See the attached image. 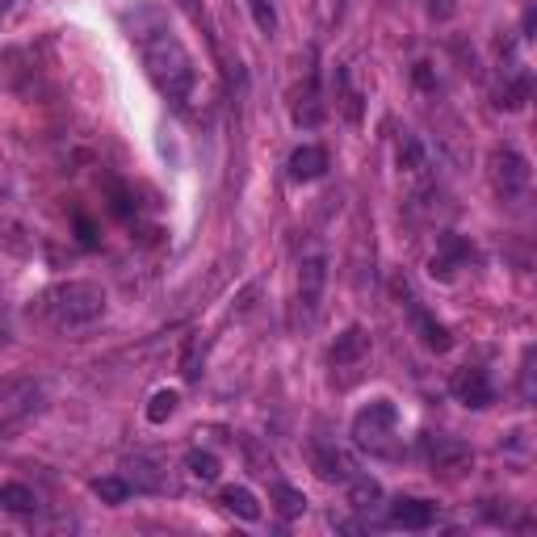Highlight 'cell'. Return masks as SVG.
<instances>
[{
    "mask_svg": "<svg viewBox=\"0 0 537 537\" xmlns=\"http://www.w3.org/2000/svg\"><path fill=\"white\" fill-rule=\"evenodd\" d=\"M248 9H252V21H256V30H261V34H273V30H277V9H273V0H248Z\"/></svg>",
    "mask_w": 537,
    "mask_h": 537,
    "instance_id": "cell-27",
    "label": "cell"
},
{
    "mask_svg": "<svg viewBox=\"0 0 537 537\" xmlns=\"http://www.w3.org/2000/svg\"><path fill=\"white\" fill-rule=\"evenodd\" d=\"M449 395H454L462 407H487L491 403V378L487 370H475V365H466V370H454V378H449Z\"/></svg>",
    "mask_w": 537,
    "mask_h": 537,
    "instance_id": "cell-8",
    "label": "cell"
},
{
    "mask_svg": "<svg viewBox=\"0 0 537 537\" xmlns=\"http://www.w3.org/2000/svg\"><path fill=\"white\" fill-rule=\"evenodd\" d=\"M365 357H370V332L365 328H345L336 336V345H332V365L336 370H353V365H361Z\"/></svg>",
    "mask_w": 537,
    "mask_h": 537,
    "instance_id": "cell-9",
    "label": "cell"
},
{
    "mask_svg": "<svg viewBox=\"0 0 537 537\" xmlns=\"http://www.w3.org/2000/svg\"><path fill=\"white\" fill-rule=\"evenodd\" d=\"M135 487H143V491H160L164 483H160V475H156V466L152 462H143V458H135Z\"/></svg>",
    "mask_w": 537,
    "mask_h": 537,
    "instance_id": "cell-29",
    "label": "cell"
},
{
    "mask_svg": "<svg viewBox=\"0 0 537 537\" xmlns=\"http://www.w3.org/2000/svg\"><path fill=\"white\" fill-rule=\"evenodd\" d=\"M328 173V152L324 147H298L290 156V181H319Z\"/></svg>",
    "mask_w": 537,
    "mask_h": 537,
    "instance_id": "cell-11",
    "label": "cell"
},
{
    "mask_svg": "<svg viewBox=\"0 0 537 537\" xmlns=\"http://www.w3.org/2000/svg\"><path fill=\"white\" fill-rule=\"evenodd\" d=\"M0 508H9V512H34L38 508V496H34L26 483H5V487H0Z\"/></svg>",
    "mask_w": 537,
    "mask_h": 537,
    "instance_id": "cell-18",
    "label": "cell"
},
{
    "mask_svg": "<svg viewBox=\"0 0 537 537\" xmlns=\"http://www.w3.org/2000/svg\"><path fill=\"white\" fill-rule=\"evenodd\" d=\"M294 122H298V126H319V122H324V105H319L315 80L307 84V93L294 97Z\"/></svg>",
    "mask_w": 537,
    "mask_h": 537,
    "instance_id": "cell-16",
    "label": "cell"
},
{
    "mask_svg": "<svg viewBox=\"0 0 537 537\" xmlns=\"http://www.w3.org/2000/svg\"><path fill=\"white\" fill-rule=\"evenodd\" d=\"M428 13H433L437 21H445V17H454V0H428Z\"/></svg>",
    "mask_w": 537,
    "mask_h": 537,
    "instance_id": "cell-32",
    "label": "cell"
},
{
    "mask_svg": "<svg viewBox=\"0 0 537 537\" xmlns=\"http://www.w3.org/2000/svg\"><path fill=\"white\" fill-rule=\"evenodd\" d=\"M311 466H315V475L324 479V483H349L353 479V462L340 454V449H332V445H315L311 449Z\"/></svg>",
    "mask_w": 537,
    "mask_h": 537,
    "instance_id": "cell-10",
    "label": "cell"
},
{
    "mask_svg": "<svg viewBox=\"0 0 537 537\" xmlns=\"http://www.w3.org/2000/svg\"><path fill=\"white\" fill-rule=\"evenodd\" d=\"M412 324H416V332L424 340V349H433V353H449V349H454V336H449V328L437 324V319L428 315V311H420L416 303H412Z\"/></svg>",
    "mask_w": 537,
    "mask_h": 537,
    "instance_id": "cell-12",
    "label": "cell"
},
{
    "mask_svg": "<svg viewBox=\"0 0 537 537\" xmlns=\"http://www.w3.org/2000/svg\"><path fill=\"white\" fill-rule=\"evenodd\" d=\"M181 9H185L193 21H202V0H181Z\"/></svg>",
    "mask_w": 537,
    "mask_h": 537,
    "instance_id": "cell-34",
    "label": "cell"
},
{
    "mask_svg": "<svg viewBox=\"0 0 537 537\" xmlns=\"http://www.w3.org/2000/svg\"><path fill=\"white\" fill-rule=\"evenodd\" d=\"M462 261H470V248L462 240H454V235H441V252L433 256V269H428V273L441 277V282H449Z\"/></svg>",
    "mask_w": 537,
    "mask_h": 537,
    "instance_id": "cell-14",
    "label": "cell"
},
{
    "mask_svg": "<svg viewBox=\"0 0 537 537\" xmlns=\"http://www.w3.org/2000/svg\"><path fill=\"white\" fill-rule=\"evenodd\" d=\"M93 491H97L105 504H122L126 496H131V483H126V479H114V475H105V479H93Z\"/></svg>",
    "mask_w": 537,
    "mask_h": 537,
    "instance_id": "cell-24",
    "label": "cell"
},
{
    "mask_svg": "<svg viewBox=\"0 0 537 537\" xmlns=\"http://www.w3.org/2000/svg\"><path fill=\"white\" fill-rule=\"evenodd\" d=\"M202 353H206V345H202V336H189V345H185V357H181V374L193 382L202 374Z\"/></svg>",
    "mask_w": 537,
    "mask_h": 537,
    "instance_id": "cell-26",
    "label": "cell"
},
{
    "mask_svg": "<svg viewBox=\"0 0 537 537\" xmlns=\"http://www.w3.org/2000/svg\"><path fill=\"white\" fill-rule=\"evenodd\" d=\"M126 30H131L143 72L168 101H189L193 84H198V68H193V55L185 51V42L173 34L168 17L152 0H139L135 13H126Z\"/></svg>",
    "mask_w": 537,
    "mask_h": 537,
    "instance_id": "cell-1",
    "label": "cell"
},
{
    "mask_svg": "<svg viewBox=\"0 0 537 537\" xmlns=\"http://www.w3.org/2000/svg\"><path fill=\"white\" fill-rule=\"evenodd\" d=\"M391 521H395L399 529H428V525L437 521V508L428 504V500H395Z\"/></svg>",
    "mask_w": 537,
    "mask_h": 537,
    "instance_id": "cell-13",
    "label": "cell"
},
{
    "mask_svg": "<svg viewBox=\"0 0 537 537\" xmlns=\"http://www.w3.org/2000/svg\"><path fill=\"white\" fill-rule=\"evenodd\" d=\"M521 395L533 399V349H525V365H521Z\"/></svg>",
    "mask_w": 537,
    "mask_h": 537,
    "instance_id": "cell-30",
    "label": "cell"
},
{
    "mask_svg": "<svg viewBox=\"0 0 537 537\" xmlns=\"http://www.w3.org/2000/svg\"><path fill=\"white\" fill-rule=\"evenodd\" d=\"M13 345V328H9V315H0V349Z\"/></svg>",
    "mask_w": 537,
    "mask_h": 537,
    "instance_id": "cell-33",
    "label": "cell"
},
{
    "mask_svg": "<svg viewBox=\"0 0 537 537\" xmlns=\"http://www.w3.org/2000/svg\"><path fill=\"white\" fill-rule=\"evenodd\" d=\"M273 500H277V512H282L286 521H294V517H303V512H307V496H303L298 487L277 483V487H273Z\"/></svg>",
    "mask_w": 537,
    "mask_h": 537,
    "instance_id": "cell-20",
    "label": "cell"
},
{
    "mask_svg": "<svg viewBox=\"0 0 537 537\" xmlns=\"http://www.w3.org/2000/svg\"><path fill=\"white\" fill-rule=\"evenodd\" d=\"M487 181L504 202H517L533 185V168L517 147H491L487 152Z\"/></svg>",
    "mask_w": 537,
    "mask_h": 537,
    "instance_id": "cell-5",
    "label": "cell"
},
{
    "mask_svg": "<svg viewBox=\"0 0 537 537\" xmlns=\"http://www.w3.org/2000/svg\"><path fill=\"white\" fill-rule=\"evenodd\" d=\"M42 412V386L34 378H0V441L21 433Z\"/></svg>",
    "mask_w": 537,
    "mask_h": 537,
    "instance_id": "cell-3",
    "label": "cell"
},
{
    "mask_svg": "<svg viewBox=\"0 0 537 537\" xmlns=\"http://www.w3.org/2000/svg\"><path fill=\"white\" fill-rule=\"evenodd\" d=\"M378 500H382L378 479H370V475H353V479H349V504H353V508H374Z\"/></svg>",
    "mask_w": 537,
    "mask_h": 537,
    "instance_id": "cell-19",
    "label": "cell"
},
{
    "mask_svg": "<svg viewBox=\"0 0 537 537\" xmlns=\"http://www.w3.org/2000/svg\"><path fill=\"white\" fill-rule=\"evenodd\" d=\"M219 504H223L227 512H235L240 521H261V504H256V496H252L248 487H223Z\"/></svg>",
    "mask_w": 537,
    "mask_h": 537,
    "instance_id": "cell-15",
    "label": "cell"
},
{
    "mask_svg": "<svg viewBox=\"0 0 537 537\" xmlns=\"http://www.w3.org/2000/svg\"><path fill=\"white\" fill-rule=\"evenodd\" d=\"M76 231H80V244L84 248H97V227L89 219H76Z\"/></svg>",
    "mask_w": 537,
    "mask_h": 537,
    "instance_id": "cell-31",
    "label": "cell"
},
{
    "mask_svg": "<svg viewBox=\"0 0 537 537\" xmlns=\"http://www.w3.org/2000/svg\"><path fill=\"white\" fill-rule=\"evenodd\" d=\"M529 93H533V84H529V72H521L517 80H508L504 89H500V105H504V110H525Z\"/></svg>",
    "mask_w": 537,
    "mask_h": 537,
    "instance_id": "cell-22",
    "label": "cell"
},
{
    "mask_svg": "<svg viewBox=\"0 0 537 537\" xmlns=\"http://www.w3.org/2000/svg\"><path fill=\"white\" fill-rule=\"evenodd\" d=\"M105 290L101 282H89V277H72V282H59L51 290H42L34 303H30V315L38 324H47L55 332H76V328H89L105 315Z\"/></svg>",
    "mask_w": 537,
    "mask_h": 537,
    "instance_id": "cell-2",
    "label": "cell"
},
{
    "mask_svg": "<svg viewBox=\"0 0 537 537\" xmlns=\"http://www.w3.org/2000/svg\"><path fill=\"white\" fill-rule=\"evenodd\" d=\"M324 282H328L324 252H307L303 261H298V307H307L315 315L319 311V298H324Z\"/></svg>",
    "mask_w": 537,
    "mask_h": 537,
    "instance_id": "cell-7",
    "label": "cell"
},
{
    "mask_svg": "<svg viewBox=\"0 0 537 537\" xmlns=\"http://www.w3.org/2000/svg\"><path fill=\"white\" fill-rule=\"evenodd\" d=\"M399 433V407L391 399H374L365 403L361 412L353 416V441L374 449V454H395L391 437Z\"/></svg>",
    "mask_w": 537,
    "mask_h": 537,
    "instance_id": "cell-4",
    "label": "cell"
},
{
    "mask_svg": "<svg viewBox=\"0 0 537 537\" xmlns=\"http://www.w3.org/2000/svg\"><path fill=\"white\" fill-rule=\"evenodd\" d=\"M340 13H345V0H315V21H319V30H332Z\"/></svg>",
    "mask_w": 537,
    "mask_h": 537,
    "instance_id": "cell-28",
    "label": "cell"
},
{
    "mask_svg": "<svg viewBox=\"0 0 537 537\" xmlns=\"http://www.w3.org/2000/svg\"><path fill=\"white\" fill-rule=\"evenodd\" d=\"M17 5H21V0H0V21H9L17 13Z\"/></svg>",
    "mask_w": 537,
    "mask_h": 537,
    "instance_id": "cell-35",
    "label": "cell"
},
{
    "mask_svg": "<svg viewBox=\"0 0 537 537\" xmlns=\"http://www.w3.org/2000/svg\"><path fill=\"white\" fill-rule=\"evenodd\" d=\"M399 168H407V173H424V143L416 135L399 139Z\"/></svg>",
    "mask_w": 537,
    "mask_h": 537,
    "instance_id": "cell-23",
    "label": "cell"
},
{
    "mask_svg": "<svg viewBox=\"0 0 537 537\" xmlns=\"http://www.w3.org/2000/svg\"><path fill=\"white\" fill-rule=\"evenodd\" d=\"M0 244L13 248V252H30V231L21 219H13V214H0Z\"/></svg>",
    "mask_w": 537,
    "mask_h": 537,
    "instance_id": "cell-21",
    "label": "cell"
},
{
    "mask_svg": "<svg viewBox=\"0 0 537 537\" xmlns=\"http://www.w3.org/2000/svg\"><path fill=\"white\" fill-rule=\"evenodd\" d=\"M424 454H428V466L437 470L445 479H458L466 475L470 466H475V454H470V445L458 441V437H424Z\"/></svg>",
    "mask_w": 537,
    "mask_h": 537,
    "instance_id": "cell-6",
    "label": "cell"
},
{
    "mask_svg": "<svg viewBox=\"0 0 537 537\" xmlns=\"http://www.w3.org/2000/svg\"><path fill=\"white\" fill-rule=\"evenodd\" d=\"M173 412H177V391H156L152 403H147V420L152 424H164Z\"/></svg>",
    "mask_w": 537,
    "mask_h": 537,
    "instance_id": "cell-25",
    "label": "cell"
},
{
    "mask_svg": "<svg viewBox=\"0 0 537 537\" xmlns=\"http://www.w3.org/2000/svg\"><path fill=\"white\" fill-rule=\"evenodd\" d=\"M185 470H189V475L198 479V483H214L223 466H219V458H214L210 449H189V454H185Z\"/></svg>",
    "mask_w": 537,
    "mask_h": 537,
    "instance_id": "cell-17",
    "label": "cell"
}]
</instances>
